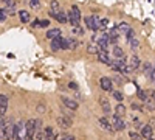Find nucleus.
<instances>
[{"mask_svg":"<svg viewBox=\"0 0 155 140\" xmlns=\"http://www.w3.org/2000/svg\"><path fill=\"white\" fill-rule=\"evenodd\" d=\"M14 128H16V125H14V121H12V120L3 121V126L0 128V134H2V137H5L6 140L14 139Z\"/></svg>","mask_w":155,"mask_h":140,"instance_id":"f257e3e1","label":"nucleus"},{"mask_svg":"<svg viewBox=\"0 0 155 140\" xmlns=\"http://www.w3.org/2000/svg\"><path fill=\"white\" fill-rule=\"evenodd\" d=\"M68 16V22L71 24V26L75 28V26H79V22H81V13H79V8L76 5L71 6V11L67 13Z\"/></svg>","mask_w":155,"mask_h":140,"instance_id":"f03ea898","label":"nucleus"},{"mask_svg":"<svg viewBox=\"0 0 155 140\" xmlns=\"http://www.w3.org/2000/svg\"><path fill=\"white\" fill-rule=\"evenodd\" d=\"M26 139V125L19 121L14 128V140H25Z\"/></svg>","mask_w":155,"mask_h":140,"instance_id":"7ed1b4c3","label":"nucleus"},{"mask_svg":"<svg viewBox=\"0 0 155 140\" xmlns=\"http://www.w3.org/2000/svg\"><path fill=\"white\" fill-rule=\"evenodd\" d=\"M25 125H26V137H28V139H34L36 131H37V120H36V118H30Z\"/></svg>","mask_w":155,"mask_h":140,"instance_id":"20e7f679","label":"nucleus"},{"mask_svg":"<svg viewBox=\"0 0 155 140\" xmlns=\"http://www.w3.org/2000/svg\"><path fill=\"white\" fill-rule=\"evenodd\" d=\"M56 123H57L59 128H62V129H68V128H71L73 121H71V118H68V117L61 115V117H57V118H56Z\"/></svg>","mask_w":155,"mask_h":140,"instance_id":"39448f33","label":"nucleus"},{"mask_svg":"<svg viewBox=\"0 0 155 140\" xmlns=\"http://www.w3.org/2000/svg\"><path fill=\"white\" fill-rule=\"evenodd\" d=\"M99 84H101V89L106 90V92H113V83L109 76H102L99 79Z\"/></svg>","mask_w":155,"mask_h":140,"instance_id":"423d86ee","label":"nucleus"},{"mask_svg":"<svg viewBox=\"0 0 155 140\" xmlns=\"http://www.w3.org/2000/svg\"><path fill=\"white\" fill-rule=\"evenodd\" d=\"M112 121H113V126H115V129L116 131H124L127 128V125H126V121L121 118V117H116V115H113L112 117Z\"/></svg>","mask_w":155,"mask_h":140,"instance_id":"0eeeda50","label":"nucleus"},{"mask_svg":"<svg viewBox=\"0 0 155 140\" xmlns=\"http://www.w3.org/2000/svg\"><path fill=\"white\" fill-rule=\"evenodd\" d=\"M98 39V47L101 48V50H107L109 44H110V38H109V34H101Z\"/></svg>","mask_w":155,"mask_h":140,"instance_id":"6e6552de","label":"nucleus"},{"mask_svg":"<svg viewBox=\"0 0 155 140\" xmlns=\"http://www.w3.org/2000/svg\"><path fill=\"white\" fill-rule=\"evenodd\" d=\"M98 59H99V62H102V64H107L109 67H110V64H112L107 50H101V48H99V52H98Z\"/></svg>","mask_w":155,"mask_h":140,"instance_id":"1a4fd4ad","label":"nucleus"},{"mask_svg":"<svg viewBox=\"0 0 155 140\" xmlns=\"http://www.w3.org/2000/svg\"><path fill=\"white\" fill-rule=\"evenodd\" d=\"M140 129H141V137H144V139H150V137H152L154 129H152V126H150V125H141Z\"/></svg>","mask_w":155,"mask_h":140,"instance_id":"9d476101","label":"nucleus"},{"mask_svg":"<svg viewBox=\"0 0 155 140\" xmlns=\"http://www.w3.org/2000/svg\"><path fill=\"white\" fill-rule=\"evenodd\" d=\"M99 104H101L104 114H106V117H110L112 115V107H110V103H109V100H106V98H101L99 100Z\"/></svg>","mask_w":155,"mask_h":140,"instance_id":"9b49d317","label":"nucleus"},{"mask_svg":"<svg viewBox=\"0 0 155 140\" xmlns=\"http://www.w3.org/2000/svg\"><path fill=\"white\" fill-rule=\"evenodd\" d=\"M98 123H99V126L104 129V131H109V132H112L113 131V128H112V125L109 123V120L106 118V117H101V118L98 120Z\"/></svg>","mask_w":155,"mask_h":140,"instance_id":"f8f14e48","label":"nucleus"},{"mask_svg":"<svg viewBox=\"0 0 155 140\" xmlns=\"http://www.w3.org/2000/svg\"><path fill=\"white\" fill-rule=\"evenodd\" d=\"M62 36V33H61V30L59 28H50L48 31H47V38L48 39H57V38H61Z\"/></svg>","mask_w":155,"mask_h":140,"instance_id":"ddd939ff","label":"nucleus"},{"mask_svg":"<svg viewBox=\"0 0 155 140\" xmlns=\"http://www.w3.org/2000/svg\"><path fill=\"white\" fill-rule=\"evenodd\" d=\"M62 101H64V104H65L68 109H71V111H76L78 109V101L76 100H71V98H65V97H64Z\"/></svg>","mask_w":155,"mask_h":140,"instance_id":"4468645a","label":"nucleus"},{"mask_svg":"<svg viewBox=\"0 0 155 140\" xmlns=\"http://www.w3.org/2000/svg\"><path fill=\"white\" fill-rule=\"evenodd\" d=\"M129 64H130L129 67H130L132 70H136V69H138V67L141 65V61H140V58H138V56H135V55H134V56L130 58V62H129Z\"/></svg>","mask_w":155,"mask_h":140,"instance_id":"2eb2a0df","label":"nucleus"},{"mask_svg":"<svg viewBox=\"0 0 155 140\" xmlns=\"http://www.w3.org/2000/svg\"><path fill=\"white\" fill-rule=\"evenodd\" d=\"M154 69H155L154 64H150V62H144V75L147 76L149 79H150V76H152V73H154Z\"/></svg>","mask_w":155,"mask_h":140,"instance_id":"dca6fc26","label":"nucleus"},{"mask_svg":"<svg viewBox=\"0 0 155 140\" xmlns=\"http://www.w3.org/2000/svg\"><path fill=\"white\" fill-rule=\"evenodd\" d=\"M118 36H120V31H118L116 26H113V28L110 30V33H109V38H110V42H112V44H116Z\"/></svg>","mask_w":155,"mask_h":140,"instance_id":"f3484780","label":"nucleus"},{"mask_svg":"<svg viewBox=\"0 0 155 140\" xmlns=\"http://www.w3.org/2000/svg\"><path fill=\"white\" fill-rule=\"evenodd\" d=\"M124 114H126V106L122 104V103H118L116 104V107H115V115L116 117H124Z\"/></svg>","mask_w":155,"mask_h":140,"instance_id":"a211bd4d","label":"nucleus"},{"mask_svg":"<svg viewBox=\"0 0 155 140\" xmlns=\"http://www.w3.org/2000/svg\"><path fill=\"white\" fill-rule=\"evenodd\" d=\"M54 19L57 22H61V24H65V22H68V16H67V13H64V11H57Z\"/></svg>","mask_w":155,"mask_h":140,"instance_id":"6ab92c4d","label":"nucleus"},{"mask_svg":"<svg viewBox=\"0 0 155 140\" xmlns=\"http://www.w3.org/2000/svg\"><path fill=\"white\" fill-rule=\"evenodd\" d=\"M136 95H138V98H140L143 103H146V101L149 100V95H147V93H146L141 87H138V86H136Z\"/></svg>","mask_w":155,"mask_h":140,"instance_id":"aec40b11","label":"nucleus"},{"mask_svg":"<svg viewBox=\"0 0 155 140\" xmlns=\"http://www.w3.org/2000/svg\"><path fill=\"white\" fill-rule=\"evenodd\" d=\"M19 19H20V22H24V24H28L30 22V19H31V16H30V13L28 11H19Z\"/></svg>","mask_w":155,"mask_h":140,"instance_id":"412c9836","label":"nucleus"},{"mask_svg":"<svg viewBox=\"0 0 155 140\" xmlns=\"http://www.w3.org/2000/svg\"><path fill=\"white\" fill-rule=\"evenodd\" d=\"M113 55H115L118 59H122V58H126V55H124V50H122L121 47H115L113 48Z\"/></svg>","mask_w":155,"mask_h":140,"instance_id":"4be33fe9","label":"nucleus"},{"mask_svg":"<svg viewBox=\"0 0 155 140\" xmlns=\"http://www.w3.org/2000/svg\"><path fill=\"white\" fill-rule=\"evenodd\" d=\"M116 28H118V31H120V33H124V34H126L127 31L130 30V25H129V24H126V22H121V24L116 26Z\"/></svg>","mask_w":155,"mask_h":140,"instance_id":"5701e85b","label":"nucleus"},{"mask_svg":"<svg viewBox=\"0 0 155 140\" xmlns=\"http://www.w3.org/2000/svg\"><path fill=\"white\" fill-rule=\"evenodd\" d=\"M67 44H68V48H70V50H75L78 47V39L76 38H67Z\"/></svg>","mask_w":155,"mask_h":140,"instance_id":"b1692460","label":"nucleus"},{"mask_svg":"<svg viewBox=\"0 0 155 140\" xmlns=\"http://www.w3.org/2000/svg\"><path fill=\"white\" fill-rule=\"evenodd\" d=\"M8 97L6 95H3V93H0V107L2 109H8Z\"/></svg>","mask_w":155,"mask_h":140,"instance_id":"393cba45","label":"nucleus"},{"mask_svg":"<svg viewBox=\"0 0 155 140\" xmlns=\"http://www.w3.org/2000/svg\"><path fill=\"white\" fill-rule=\"evenodd\" d=\"M51 48H53L54 52H59V50H61V38L51 40Z\"/></svg>","mask_w":155,"mask_h":140,"instance_id":"a878e982","label":"nucleus"},{"mask_svg":"<svg viewBox=\"0 0 155 140\" xmlns=\"http://www.w3.org/2000/svg\"><path fill=\"white\" fill-rule=\"evenodd\" d=\"M44 135H45V139L54 137V131H53L51 126H47V128H45V131H44Z\"/></svg>","mask_w":155,"mask_h":140,"instance_id":"bb28decb","label":"nucleus"},{"mask_svg":"<svg viewBox=\"0 0 155 140\" xmlns=\"http://www.w3.org/2000/svg\"><path fill=\"white\" fill-rule=\"evenodd\" d=\"M92 19H93V31L99 30V26H101V19H99L98 16H92Z\"/></svg>","mask_w":155,"mask_h":140,"instance_id":"cd10ccee","label":"nucleus"},{"mask_svg":"<svg viewBox=\"0 0 155 140\" xmlns=\"http://www.w3.org/2000/svg\"><path fill=\"white\" fill-rule=\"evenodd\" d=\"M112 97L115 98L116 101H120V103H121V101H124V97H122V93H121V92H118V90H113V92H112Z\"/></svg>","mask_w":155,"mask_h":140,"instance_id":"c85d7f7f","label":"nucleus"},{"mask_svg":"<svg viewBox=\"0 0 155 140\" xmlns=\"http://www.w3.org/2000/svg\"><path fill=\"white\" fill-rule=\"evenodd\" d=\"M87 52L92 53V55H95V53L99 52V47H98V45H95V44H90L89 47H87Z\"/></svg>","mask_w":155,"mask_h":140,"instance_id":"c756f323","label":"nucleus"},{"mask_svg":"<svg viewBox=\"0 0 155 140\" xmlns=\"http://www.w3.org/2000/svg\"><path fill=\"white\" fill-rule=\"evenodd\" d=\"M6 17H8V13L5 8H0V24H3V22L6 20Z\"/></svg>","mask_w":155,"mask_h":140,"instance_id":"7c9ffc66","label":"nucleus"},{"mask_svg":"<svg viewBox=\"0 0 155 140\" xmlns=\"http://www.w3.org/2000/svg\"><path fill=\"white\" fill-rule=\"evenodd\" d=\"M129 137H130V140H141V134L136 132V131H130Z\"/></svg>","mask_w":155,"mask_h":140,"instance_id":"2f4dec72","label":"nucleus"},{"mask_svg":"<svg viewBox=\"0 0 155 140\" xmlns=\"http://www.w3.org/2000/svg\"><path fill=\"white\" fill-rule=\"evenodd\" d=\"M129 44H130V48H132L134 52H136V48L140 47V42H138V39H136V38H135V39H132Z\"/></svg>","mask_w":155,"mask_h":140,"instance_id":"473e14b6","label":"nucleus"},{"mask_svg":"<svg viewBox=\"0 0 155 140\" xmlns=\"http://www.w3.org/2000/svg\"><path fill=\"white\" fill-rule=\"evenodd\" d=\"M126 39H127V42H130L132 39H135V31L132 30V28H130V30L126 33Z\"/></svg>","mask_w":155,"mask_h":140,"instance_id":"72a5a7b5","label":"nucleus"},{"mask_svg":"<svg viewBox=\"0 0 155 140\" xmlns=\"http://www.w3.org/2000/svg\"><path fill=\"white\" fill-rule=\"evenodd\" d=\"M30 6L33 8V10H39V8H40V2H39V0H30Z\"/></svg>","mask_w":155,"mask_h":140,"instance_id":"f704fd0d","label":"nucleus"},{"mask_svg":"<svg viewBox=\"0 0 155 140\" xmlns=\"http://www.w3.org/2000/svg\"><path fill=\"white\" fill-rule=\"evenodd\" d=\"M85 25H87V28L90 30H93V19H92V16H89V17H85Z\"/></svg>","mask_w":155,"mask_h":140,"instance_id":"c9c22d12","label":"nucleus"},{"mask_svg":"<svg viewBox=\"0 0 155 140\" xmlns=\"http://www.w3.org/2000/svg\"><path fill=\"white\" fill-rule=\"evenodd\" d=\"M71 33L75 34V36H81L84 33V30L81 28V26H75V28H71Z\"/></svg>","mask_w":155,"mask_h":140,"instance_id":"e433bc0d","label":"nucleus"},{"mask_svg":"<svg viewBox=\"0 0 155 140\" xmlns=\"http://www.w3.org/2000/svg\"><path fill=\"white\" fill-rule=\"evenodd\" d=\"M144 104H146V107H147L149 111H154V109H155V101H152L150 98H149V100L144 103Z\"/></svg>","mask_w":155,"mask_h":140,"instance_id":"4c0bfd02","label":"nucleus"},{"mask_svg":"<svg viewBox=\"0 0 155 140\" xmlns=\"http://www.w3.org/2000/svg\"><path fill=\"white\" fill-rule=\"evenodd\" d=\"M68 44H67V38H62L61 36V50H67Z\"/></svg>","mask_w":155,"mask_h":140,"instance_id":"58836bf2","label":"nucleus"},{"mask_svg":"<svg viewBox=\"0 0 155 140\" xmlns=\"http://www.w3.org/2000/svg\"><path fill=\"white\" fill-rule=\"evenodd\" d=\"M59 8H61L59 2H56V0H54V2H51V11H53V13H57V11H59Z\"/></svg>","mask_w":155,"mask_h":140,"instance_id":"ea45409f","label":"nucleus"},{"mask_svg":"<svg viewBox=\"0 0 155 140\" xmlns=\"http://www.w3.org/2000/svg\"><path fill=\"white\" fill-rule=\"evenodd\" d=\"M36 111H37V114H44V112H45V104H44V103H39L37 107H36Z\"/></svg>","mask_w":155,"mask_h":140,"instance_id":"a19ab883","label":"nucleus"},{"mask_svg":"<svg viewBox=\"0 0 155 140\" xmlns=\"http://www.w3.org/2000/svg\"><path fill=\"white\" fill-rule=\"evenodd\" d=\"M34 139H36V140H44V139H45V135H44V132H42V131H36V135H34Z\"/></svg>","mask_w":155,"mask_h":140,"instance_id":"79ce46f5","label":"nucleus"},{"mask_svg":"<svg viewBox=\"0 0 155 140\" xmlns=\"http://www.w3.org/2000/svg\"><path fill=\"white\" fill-rule=\"evenodd\" d=\"M130 106H132V109H134V111H138V112H141V111H143V107H141V106L138 104V103H135V101L132 103Z\"/></svg>","mask_w":155,"mask_h":140,"instance_id":"37998d69","label":"nucleus"},{"mask_svg":"<svg viewBox=\"0 0 155 140\" xmlns=\"http://www.w3.org/2000/svg\"><path fill=\"white\" fill-rule=\"evenodd\" d=\"M109 24V19H101V26H99V30H104Z\"/></svg>","mask_w":155,"mask_h":140,"instance_id":"c03bdc74","label":"nucleus"},{"mask_svg":"<svg viewBox=\"0 0 155 140\" xmlns=\"http://www.w3.org/2000/svg\"><path fill=\"white\" fill-rule=\"evenodd\" d=\"M31 26H33V28H37V26H40V20H39V19L33 20V24H31Z\"/></svg>","mask_w":155,"mask_h":140,"instance_id":"a18cd8bd","label":"nucleus"},{"mask_svg":"<svg viewBox=\"0 0 155 140\" xmlns=\"http://www.w3.org/2000/svg\"><path fill=\"white\" fill-rule=\"evenodd\" d=\"M40 26L45 28V26H50V20H40Z\"/></svg>","mask_w":155,"mask_h":140,"instance_id":"49530a36","label":"nucleus"},{"mask_svg":"<svg viewBox=\"0 0 155 140\" xmlns=\"http://www.w3.org/2000/svg\"><path fill=\"white\" fill-rule=\"evenodd\" d=\"M68 87H70L71 90H78V84H76V83H73V81H71V83L68 84Z\"/></svg>","mask_w":155,"mask_h":140,"instance_id":"de8ad7c7","label":"nucleus"},{"mask_svg":"<svg viewBox=\"0 0 155 140\" xmlns=\"http://www.w3.org/2000/svg\"><path fill=\"white\" fill-rule=\"evenodd\" d=\"M61 140H75V137H73V135H65V137H62Z\"/></svg>","mask_w":155,"mask_h":140,"instance_id":"09e8293b","label":"nucleus"},{"mask_svg":"<svg viewBox=\"0 0 155 140\" xmlns=\"http://www.w3.org/2000/svg\"><path fill=\"white\" fill-rule=\"evenodd\" d=\"M150 97H152V101H155V90H152V92H150Z\"/></svg>","mask_w":155,"mask_h":140,"instance_id":"8fccbe9b","label":"nucleus"},{"mask_svg":"<svg viewBox=\"0 0 155 140\" xmlns=\"http://www.w3.org/2000/svg\"><path fill=\"white\" fill-rule=\"evenodd\" d=\"M47 140H57V137L54 135V137H50V139H47Z\"/></svg>","mask_w":155,"mask_h":140,"instance_id":"3c124183","label":"nucleus"},{"mask_svg":"<svg viewBox=\"0 0 155 140\" xmlns=\"http://www.w3.org/2000/svg\"><path fill=\"white\" fill-rule=\"evenodd\" d=\"M147 140H155V139H152V137H150V139H147Z\"/></svg>","mask_w":155,"mask_h":140,"instance_id":"603ef678","label":"nucleus"},{"mask_svg":"<svg viewBox=\"0 0 155 140\" xmlns=\"http://www.w3.org/2000/svg\"><path fill=\"white\" fill-rule=\"evenodd\" d=\"M0 137H2V134H0Z\"/></svg>","mask_w":155,"mask_h":140,"instance_id":"864d4df0","label":"nucleus"}]
</instances>
